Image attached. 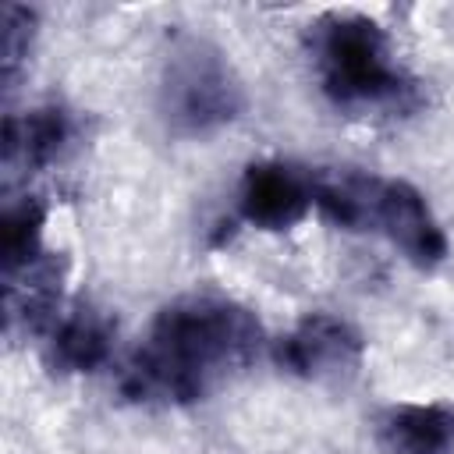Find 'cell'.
I'll use <instances>...</instances> for the list:
<instances>
[{"mask_svg":"<svg viewBox=\"0 0 454 454\" xmlns=\"http://www.w3.org/2000/svg\"><path fill=\"white\" fill-rule=\"evenodd\" d=\"M262 344L259 319L213 294H188L170 301L145 344L124 372V394L135 401L184 404L209 390L227 369L255 358Z\"/></svg>","mask_w":454,"mask_h":454,"instance_id":"obj_1","label":"cell"},{"mask_svg":"<svg viewBox=\"0 0 454 454\" xmlns=\"http://www.w3.org/2000/svg\"><path fill=\"white\" fill-rule=\"evenodd\" d=\"M323 89L337 106H380L401 96V74L390 64L387 35L362 14H337L319 35Z\"/></svg>","mask_w":454,"mask_h":454,"instance_id":"obj_2","label":"cell"},{"mask_svg":"<svg viewBox=\"0 0 454 454\" xmlns=\"http://www.w3.org/2000/svg\"><path fill=\"white\" fill-rule=\"evenodd\" d=\"M160 103L170 128L202 135L238 117L241 85L216 46L206 39H181L163 64Z\"/></svg>","mask_w":454,"mask_h":454,"instance_id":"obj_3","label":"cell"},{"mask_svg":"<svg viewBox=\"0 0 454 454\" xmlns=\"http://www.w3.org/2000/svg\"><path fill=\"white\" fill-rule=\"evenodd\" d=\"M362 333L330 312L305 316L287 337L277 340L273 358L280 369L305 376V380H340L351 376L362 362Z\"/></svg>","mask_w":454,"mask_h":454,"instance_id":"obj_4","label":"cell"},{"mask_svg":"<svg viewBox=\"0 0 454 454\" xmlns=\"http://www.w3.org/2000/svg\"><path fill=\"white\" fill-rule=\"evenodd\" d=\"M369 231H380L419 270H433L436 262L447 259V238H443L436 216L429 213L422 192L411 188L408 181L380 177Z\"/></svg>","mask_w":454,"mask_h":454,"instance_id":"obj_5","label":"cell"},{"mask_svg":"<svg viewBox=\"0 0 454 454\" xmlns=\"http://www.w3.org/2000/svg\"><path fill=\"white\" fill-rule=\"evenodd\" d=\"M241 216L262 231L294 227L312 206V181L284 163H252L241 177Z\"/></svg>","mask_w":454,"mask_h":454,"instance_id":"obj_6","label":"cell"},{"mask_svg":"<svg viewBox=\"0 0 454 454\" xmlns=\"http://www.w3.org/2000/svg\"><path fill=\"white\" fill-rule=\"evenodd\" d=\"M383 454H454L450 404H394L376 422Z\"/></svg>","mask_w":454,"mask_h":454,"instance_id":"obj_7","label":"cell"},{"mask_svg":"<svg viewBox=\"0 0 454 454\" xmlns=\"http://www.w3.org/2000/svg\"><path fill=\"white\" fill-rule=\"evenodd\" d=\"M71 135V124H67V114L64 110H53V106H43V110H32L25 117H7V128H4V167L14 170H35V167H46L60 156L64 142Z\"/></svg>","mask_w":454,"mask_h":454,"instance_id":"obj_8","label":"cell"},{"mask_svg":"<svg viewBox=\"0 0 454 454\" xmlns=\"http://www.w3.org/2000/svg\"><path fill=\"white\" fill-rule=\"evenodd\" d=\"M53 362L67 372H92L110 355V323L96 309H74L53 323Z\"/></svg>","mask_w":454,"mask_h":454,"instance_id":"obj_9","label":"cell"},{"mask_svg":"<svg viewBox=\"0 0 454 454\" xmlns=\"http://www.w3.org/2000/svg\"><path fill=\"white\" fill-rule=\"evenodd\" d=\"M43 220H46V209L39 199H21L18 206H7L4 223H0L4 277L43 259Z\"/></svg>","mask_w":454,"mask_h":454,"instance_id":"obj_10","label":"cell"},{"mask_svg":"<svg viewBox=\"0 0 454 454\" xmlns=\"http://www.w3.org/2000/svg\"><path fill=\"white\" fill-rule=\"evenodd\" d=\"M32 11L18 7V4H7L4 7V39H0V53H4V78L14 74V67L21 64V57H28V43H32Z\"/></svg>","mask_w":454,"mask_h":454,"instance_id":"obj_11","label":"cell"}]
</instances>
